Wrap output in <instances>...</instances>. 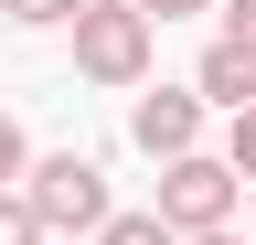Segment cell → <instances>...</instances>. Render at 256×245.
<instances>
[{"label":"cell","mask_w":256,"mask_h":245,"mask_svg":"<svg viewBox=\"0 0 256 245\" xmlns=\"http://www.w3.org/2000/svg\"><path fill=\"white\" fill-rule=\"evenodd\" d=\"M22 213H32V235H43V245H86L118 203H107V171H96L86 149H54V160L22 171Z\"/></svg>","instance_id":"6da1fadb"},{"label":"cell","mask_w":256,"mask_h":245,"mask_svg":"<svg viewBox=\"0 0 256 245\" xmlns=\"http://www.w3.org/2000/svg\"><path fill=\"white\" fill-rule=\"evenodd\" d=\"M75 75L86 85H150V21L128 11V0H86L75 11Z\"/></svg>","instance_id":"7a4b0ae2"},{"label":"cell","mask_w":256,"mask_h":245,"mask_svg":"<svg viewBox=\"0 0 256 245\" xmlns=\"http://www.w3.org/2000/svg\"><path fill=\"white\" fill-rule=\"evenodd\" d=\"M235 171H224V160H203V149H182V160H160V224H171V235H214V224H235Z\"/></svg>","instance_id":"3957f363"},{"label":"cell","mask_w":256,"mask_h":245,"mask_svg":"<svg viewBox=\"0 0 256 245\" xmlns=\"http://www.w3.org/2000/svg\"><path fill=\"white\" fill-rule=\"evenodd\" d=\"M128 139H139L150 160L203 149V96H192V85H160V96H139V107H128Z\"/></svg>","instance_id":"277c9868"},{"label":"cell","mask_w":256,"mask_h":245,"mask_svg":"<svg viewBox=\"0 0 256 245\" xmlns=\"http://www.w3.org/2000/svg\"><path fill=\"white\" fill-rule=\"evenodd\" d=\"M192 96H203V107H224V117H235V107H256V53L214 43L203 64H192Z\"/></svg>","instance_id":"5b68a950"},{"label":"cell","mask_w":256,"mask_h":245,"mask_svg":"<svg viewBox=\"0 0 256 245\" xmlns=\"http://www.w3.org/2000/svg\"><path fill=\"white\" fill-rule=\"evenodd\" d=\"M224 171H235V192H256V107L224 117Z\"/></svg>","instance_id":"8992f818"},{"label":"cell","mask_w":256,"mask_h":245,"mask_svg":"<svg viewBox=\"0 0 256 245\" xmlns=\"http://www.w3.org/2000/svg\"><path fill=\"white\" fill-rule=\"evenodd\" d=\"M86 245H182V235L160 224V213H107V224H96Z\"/></svg>","instance_id":"52a82bcc"},{"label":"cell","mask_w":256,"mask_h":245,"mask_svg":"<svg viewBox=\"0 0 256 245\" xmlns=\"http://www.w3.org/2000/svg\"><path fill=\"white\" fill-rule=\"evenodd\" d=\"M86 0H0V21H22V32H54V21H75Z\"/></svg>","instance_id":"ba28073f"},{"label":"cell","mask_w":256,"mask_h":245,"mask_svg":"<svg viewBox=\"0 0 256 245\" xmlns=\"http://www.w3.org/2000/svg\"><path fill=\"white\" fill-rule=\"evenodd\" d=\"M22 171H32V139H22V117L0 107V192H22Z\"/></svg>","instance_id":"9c48e42d"},{"label":"cell","mask_w":256,"mask_h":245,"mask_svg":"<svg viewBox=\"0 0 256 245\" xmlns=\"http://www.w3.org/2000/svg\"><path fill=\"white\" fill-rule=\"evenodd\" d=\"M214 11H224V32H214V43H235V53H256V0H214Z\"/></svg>","instance_id":"30bf717a"},{"label":"cell","mask_w":256,"mask_h":245,"mask_svg":"<svg viewBox=\"0 0 256 245\" xmlns=\"http://www.w3.org/2000/svg\"><path fill=\"white\" fill-rule=\"evenodd\" d=\"M128 11H139L150 32H160V21H192V11H214V0H128Z\"/></svg>","instance_id":"8fae6325"},{"label":"cell","mask_w":256,"mask_h":245,"mask_svg":"<svg viewBox=\"0 0 256 245\" xmlns=\"http://www.w3.org/2000/svg\"><path fill=\"white\" fill-rule=\"evenodd\" d=\"M0 245H43V235H32V213H22V192H0Z\"/></svg>","instance_id":"7c38bea8"},{"label":"cell","mask_w":256,"mask_h":245,"mask_svg":"<svg viewBox=\"0 0 256 245\" xmlns=\"http://www.w3.org/2000/svg\"><path fill=\"white\" fill-rule=\"evenodd\" d=\"M182 245H246V235H235V224H214V235H182Z\"/></svg>","instance_id":"4fadbf2b"},{"label":"cell","mask_w":256,"mask_h":245,"mask_svg":"<svg viewBox=\"0 0 256 245\" xmlns=\"http://www.w3.org/2000/svg\"><path fill=\"white\" fill-rule=\"evenodd\" d=\"M246 213H256V192H246Z\"/></svg>","instance_id":"5bb4252c"}]
</instances>
